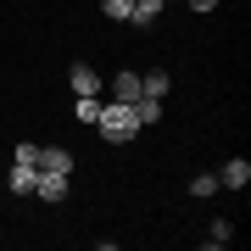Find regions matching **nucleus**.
I'll use <instances>...</instances> for the list:
<instances>
[{"instance_id": "f257e3e1", "label": "nucleus", "mask_w": 251, "mask_h": 251, "mask_svg": "<svg viewBox=\"0 0 251 251\" xmlns=\"http://www.w3.org/2000/svg\"><path fill=\"white\" fill-rule=\"evenodd\" d=\"M95 128H100V140H112V145H128L140 134V112H134V100H106L95 117Z\"/></svg>"}, {"instance_id": "f03ea898", "label": "nucleus", "mask_w": 251, "mask_h": 251, "mask_svg": "<svg viewBox=\"0 0 251 251\" xmlns=\"http://www.w3.org/2000/svg\"><path fill=\"white\" fill-rule=\"evenodd\" d=\"M246 184H251V162L246 156H234V162L218 168V190H246Z\"/></svg>"}, {"instance_id": "7ed1b4c3", "label": "nucleus", "mask_w": 251, "mask_h": 251, "mask_svg": "<svg viewBox=\"0 0 251 251\" xmlns=\"http://www.w3.org/2000/svg\"><path fill=\"white\" fill-rule=\"evenodd\" d=\"M67 84H73V95H100V73H95L90 62H73Z\"/></svg>"}, {"instance_id": "20e7f679", "label": "nucleus", "mask_w": 251, "mask_h": 251, "mask_svg": "<svg viewBox=\"0 0 251 251\" xmlns=\"http://www.w3.org/2000/svg\"><path fill=\"white\" fill-rule=\"evenodd\" d=\"M34 196H39V201H67V173H45V168H39Z\"/></svg>"}, {"instance_id": "39448f33", "label": "nucleus", "mask_w": 251, "mask_h": 251, "mask_svg": "<svg viewBox=\"0 0 251 251\" xmlns=\"http://www.w3.org/2000/svg\"><path fill=\"white\" fill-rule=\"evenodd\" d=\"M39 168H45V173H67V179H73V151H67V145H39Z\"/></svg>"}, {"instance_id": "423d86ee", "label": "nucleus", "mask_w": 251, "mask_h": 251, "mask_svg": "<svg viewBox=\"0 0 251 251\" xmlns=\"http://www.w3.org/2000/svg\"><path fill=\"white\" fill-rule=\"evenodd\" d=\"M173 90V73L168 67H151V73H140V95H151V100H162Z\"/></svg>"}, {"instance_id": "0eeeda50", "label": "nucleus", "mask_w": 251, "mask_h": 251, "mask_svg": "<svg viewBox=\"0 0 251 251\" xmlns=\"http://www.w3.org/2000/svg\"><path fill=\"white\" fill-rule=\"evenodd\" d=\"M34 179H39L34 162H11V196H34Z\"/></svg>"}, {"instance_id": "6e6552de", "label": "nucleus", "mask_w": 251, "mask_h": 251, "mask_svg": "<svg viewBox=\"0 0 251 251\" xmlns=\"http://www.w3.org/2000/svg\"><path fill=\"white\" fill-rule=\"evenodd\" d=\"M162 6H168V0H134V6H128V23H140V28H151V23L162 17Z\"/></svg>"}, {"instance_id": "1a4fd4ad", "label": "nucleus", "mask_w": 251, "mask_h": 251, "mask_svg": "<svg viewBox=\"0 0 251 251\" xmlns=\"http://www.w3.org/2000/svg\"><path fill=\"white\" fill-rule=\"evenodd\" d=\"M112 100H140V73H117L112 78Z\"/></svg>"}, {"instance_id": "9d476101", "label": "nucleus", "mask_w": 251, "mask_h": 251, "mask_svg": "<svg viewBox=\"0 0 251 251\" xmlns=\"http://www.w3.org/2000/svg\"><path fill=\"white\" fill-rule=\"evenodd\" d=\"M134 112H140V128L162 123V100H151V95H140V100H134Z\"/></svg>"}, {"instance_id": "9b49d317", "label": "nucleus", "mask_w": 251, "mask_h": 251, "mask_svg": "<svg viewBox=\"0 0 251 251\" xmlns=\"http://www.w3.org/2000/svg\"><path fill=\"white\" fill-rule=\"evenodd\" d=\"M229 240H234V224H229V218H218V224L206 229V246L218 251V246H229Z\"/></svg>"}, {"instance_id": "f8f14e48", "label": "nucleus", "mask_w": 251, "mask_h": 251, "mask_svg": "<svg viewBox=\"0 0 251 251\" xmlns=\"http://www.w3.org/2000/svg\"><path fill=\"white\" fill-rule=\"evenodd\" d=\"M73 112H78V123L95 128V117H100V95H78V106H73Z\"/></svg>"}, {"instance_id": "ddd939ff", "label": "nucleus", "mask_w": 251, "mask_h": 251, "mask_svg": "<svg viewBox=\"0 0 251 251\" xmlns=\"http://www.w3.org/2000/svg\"><path fill=\"white\" fill-rule=\"evenodd\" d=\"M128 6H134V0H100V11H106L112 23H128Z\"/></svg>"}, {"instance_id": "4468645a", "label": "nucleus", "mask_w": 251, "mask_h": 251, "mask_svg": "<svg viewBox=\"0 0 251 251\" xmlns=\"http://www.w3.org/2000/svg\"><path fill=\"white\" fill-rule=\"evenodd\" d=\"M190 190H196V196H201V201H206V196H218V173H201V179H196V184H190Z\"/></svg>"}, {"instance_id": "2eb2a0df", "label": "nucleus", "mask_w": 251, "mask_h": 251, "mask_svg": "<svg viewBox=\"0 0 251 251\" xmlns=\"http://www.w3.org/2000/svg\"><path fill=\"white\" fill-rule=\"evenodd\" d=\"M190 11H218V0H190Z\"/></svg>"}]
</instances>
